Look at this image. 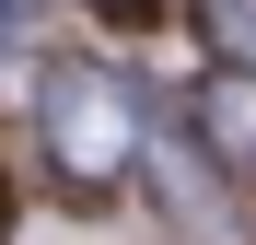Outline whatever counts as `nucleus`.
I'll return each mask as SVG.
<instances>
[{
  "mask_svg": "<svg viewBox=\"0 0 256 245\" xmlns=\"http://www.w3.org/2000/svg\"><path fill=\"white\" fill-rule=\"evenodd\" d=\"M198 117H210V140H222V152L244 163V175H256V70H233V82H210V105H198Z\"/></svg>",
  "mask_w": 256,
  "mask_h": 245,
  "instance_id": "2",
  "label": "nucleus"
},
{
  "mask_svg": "<svg viewBox=\"0 0 256 245\" xmlns=\"http://www.w3.org/2000/svg\"><path fill=\"white\" fill-rule=\"evenodd\" d=\"M12 12H35V0H0V24H12Z\"/></svg>",
  "mask_w": 256,
  "mask_h": 245,
  "instance_id": "4",
  "label": "nucleus"
},
{
  "mask_svg": "<svg viewBox=\"0 0 256 245\" xmlns=\"http://www.w3.org/2000/svg\"><path fill=\"white\" fill-rule=\"evenodd\" d=\"M35 117H47V152L70 163V175H116L128 152V94H116V70H94V59H58L47 70V94H35Z\"/></svg>",
  "mask_w": 256,
  "mask_h": 245,
  "instance_id": "1",
  "label": "nucleus"
},
{
  "mask_svg": "<svg viewBox=\"0 0 256 245\" xmlns=\"http://www.w3.org/2000/svg\"><path fill=\"white\" fill-rule=\"evenodd\" d=\"M210 47L233 70H256V0H210Z\"/></svg>",
  "mask_w": 256,
  "mask_h": 245,
  "instance_id": "3",
  "label": "nucleus"
}]
</instances>
